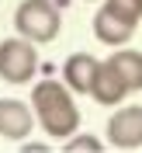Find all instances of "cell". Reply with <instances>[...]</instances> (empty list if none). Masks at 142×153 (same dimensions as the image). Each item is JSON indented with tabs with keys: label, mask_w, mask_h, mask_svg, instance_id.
Returning <instances> with one entry per match:
<instances>
[{
	"label": "cell",
	"mask_w": 142,
	"mask_h": 153,
	"mask_svg": "<svg viewBox=\"0 0 142 153\" xmlns=\"http://www.w3.org/2000/svg\"><path fill=\"white\" fill-rule=\"evenodd\" d=\"M31 108H35L38 125L52 139L66 143L69 136L80 129V108L73 101V91L63 80H38L31 87Z\"/></svg>",
	"instance_id": "6da1fadb"
},
{
	"label": "cell",
	"mask_w": 142,
	"mask_h": 153,
	"mask_svg": "<svg viewBox=\"0 0 142 153\" xmlns=\"http://www.w3.org/2000/svg\"><path fill=\"white\" fill-rule=\"evenodd\" d=\"M63 28V10L56 0H21L14 10V31L31 38L35 45H45Z\"/></svg>",
	"instance_id": "7a4b0ae2"
},
{
	"label": "cell",
	"mask_w": 142,
	"mask_h": 153,
	"mask_svg": "<svg viewBox=\"0 0 142 153\" xmlns=\"http://www.w3.org/2000/svg\"><path fill=\"white\" fill-rule=\"evenodd\" d=\"M38 73V49L31 38L14 35L0 42V80L4 84H28Z\"/></svg>",
	"instance_id": "3957f363"
},
{
	"label": "cell",
	"mask_w": 142,
	"mask_h": 153,
	"mask_svg": "<svg viewBox=\"0 0 142 153\" xmlns=\"http://www.w3.org/2000/svg\"><path fill=\"white\" fill-rule=\"evenodd\" d=\"M107 143L114 150H139L142 146V105H121L107 118Z\"/></svg>",
	"instance_id": "277c9868"
},
{
	"label": "cell",
	"mask_w": 142,
	"mask_h": 153,
	"mask_svg": "<svg viewBox=\"0 0 142 153\" xmlns=\"http://www.w3.org/2000/svg\"><path fill=\"white\" fill-rule=\"evenodd\" d=\"M35 129V108L14 97H0V136L4 139H28Z\"/></svg>",
	"instance_id": "5b68a950"
},
{
	"label": "cell",
	"mask_w": 142,
	"mask_h": 153,
	"mask_svg": "<svg viewBox=\"0 0 142 153\" xmlns=\"http://www.w3.org/2000/svg\"><path fill=\"white\" fill-rule=\"evenodd\" d=\"M132 94L128 87H125V80H121V73L111 66V63H97V73H94V84H90V97H94L97 105H107V108H114V105H121L125 97Z\"/></svg>",
	"instance_id": "8992f818"
},
{
	"label": "cell",
	"mask_w": 142,
	"mask_h": 153,
	"mask_svg": "<svg viewBox=\"0 0 142 153\" xmlns=\"http://www.w3.org/2000/svg\"><path fill=\"white\" fill-rule=\"evenodd\" d=\"M97 63H101V59H94L90 52H73V56L63 63V84H66L73 94H90Z\"/></svg>",
	"instance_id": "52a82bcc"
},
{
	"label": "cell",
	"mask_w": 142,
	"mask_h": 153,
	"mask_svg": "<svg viewBox=\"0 0 142 153\" xmlns=\"http://www.w3.org/2000/svg\"><path fill=\"white\" fill-rule=\"evenodd\" d=\"M135 35V25H128V21H121L118 14H111L107 7H101L94 14V38L97 42H104V45H128Z\"/></svg>",
	"instance_id": "ba28073f"
},
{
	"label": "cell",
	"mask_w": 142,
	"mask_h": 153,
	"mask_svg": "<svg viewBox=\"0 0 142 153\" xmlns=\"http://www.w3.org/2000/svg\"><path fill=\"white\" fill-rule=\"evenodd\" d=\"M107 63L121 73V80H125L128 91H142V52L139 49H121L118 45L111 56H107Z\"/></svg>",
	"instance_id": "9c48e42d"
},
{
	"label": "cell",
	"mask_w": 142,
	"mask_h": 153,
	"mask_svg": "<svg viewBox=\"0 0 142 153\" xmlns=\"http://www.w3.org/2000/svg\"><path fill=\"white\" fill-rule=\"evenodd\" d=\"M104 7L111 10V14H118L121 21H128V25L139 28V21H142V0H104Z\"/></svg>",
	"instance_id": "30bf717a"
},
{
	"label": "cell",
	"mask_w": 142,
	"mask_h": 153,
	"mask_svg": "<svg viewBox=\"0 0 142 153\" xmlns=\"http://www.w3.org/2000/svg\"><path fill=\"white\" fill-rule=\"evenodd\" d=\"M66 150H69V153H101L104 143H101L97 136H80V132H73V136L66 139Z\"/></svg>",
	"instance_id": "8fae6325"
},
{
	"label": "cell",
	"mask_w": 142,
	"mask_h": 153,
	"mask_svg": "<svg viewBox=\"0 0 142 153\" xmlns=\"http://www.w3.org/2000/svg\"><path fill=\"white\" fill-rule=\"evenodd\" d=\"M24 150H31V153H45L49 143H31V139H28V143H24Z\"/></svg>",
	"instance_id": "7c38bea8"
},
{
	"label": "cell",
	"mask_w": 142,
	"mask_h": 153,
	"mask_svg": "<svg viewBox=\"0 0 142 153\" xmlns=\"http://www.w3.org/2000/svg\"><path fill=\"white\" fill-rule=\"evenodd\" d=\"M90 4H94V0H90Z\"/></svg>",
	"instance_id": "4fadbf2b"
}]
</instances>
